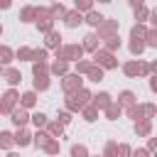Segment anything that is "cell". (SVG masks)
<instances>
[{
  "mask_svg": "<svg viewBox=\"0 0 157 157\" xmlns=\"http://www.w3.org/2000/svg\"><path fill=\"white\" fill-rule=\"evenodd\" d=\"M71 157H88V150L83 145H74L71 147Z\"/></svg>",
  "mask_w": 157,
  "mask_h": 157,
  "instance_id": "obj_12",
  "label": "cell"
},
{
  "mask_svg": "<svg viewBox=\"0 0 157 157\" xmlns=\"http://www.w3.org/2000/svg\"><path fill=\"white\" fill-rule=\"evenodd\" d=\"M32 123H34L37 128H42V125H47V115H44V113H34V115H32Z\"/></svg>",
  "mask_w": 157,
  "mask_h": 157,
  "instance_id": "obj_16",
  "label": "cell"
},
{
  "mask_svg": "<svg viewBox=\"0 0 157 157\" xmlns=\"http://www.w3.org/2000/svg\"><path fill=\"white\" fill-rule=\"evenodd\" d=\"M52 71H54V74H64V71H66V64H64V61H56V64L52 66Z\"/></svg>",
  "mask_w": 157,
  "mask_h": 157,
  "instance_id": "obj_27",
  "label": "cell"
},
{
  "mask_svg": "<svg viewBox=\"0 0 157 157\" xmlns=\"http://www.w3.org/2000/svg\"><path fill=\"white\" fill-rule=\"evenodd\" d=\"M59 120H61V123H69V120H71V115H69V113H61V115H59Z\"/></svg>",
  "mask_w": 157,
  "mask_h": 157,
  "instance_id": "obj_43",
  "label": "cell"
},
{
  "mask_svg": "<svg viewBox=\"0 0 157 157\" xmlns=\"http://www.w3.org/2000/svg\"><path fill=\"white\" fill-rule=\"evenodd\" d=\"M118 113H120V108H115V105H110V108H108V115H110V118H115Z\"/></svg>",
  "mask_w": 157,
  "mask_h": 157,
  "instance_id": "obj_39",
  "label": "cell"
},
{
  "mask_svg": "<svg viewBox=\"0 0 157 157\" xmlns=\"http://www.w3.org/2000/svg\"><path fill=\"white\" fill-rule=\"evenodd\" d=\"M15 142H17V145H22V147H25V145H29V132H27V130H17Z\"/></svg>",
  "mask_w": 157,
  "mask_h": 157,
  "instance_id": "obj_9",
  "label": "cell"
},
{
  "mask_svg": "<svg viewBox=\"0 0 157 157\" xmlns=\"http://www.w3.org/2000/svg\"><path fill=\"white\" fill-rule=\"evenodd\" d=\"M49 132H52V135H61V125H59V123H52V125H49Z\"/></svg>",
  "mask_w": 157,
  "mask_h": 157,
  "instance_id": "obj_28",
  "label": "cell"
},
{
  "mask_svg": "<svg viewBox=\"0 0 157 157\" xmlns=\"http://www.w3.org/2000/svg\"><path fill=\"white\" fill-rule=\"evenodd\" d=\"M12 61V52L7 47H0V64H10Z\"/></svg>",
  "mask_w": 157,
  "mask_h": 157,
  "instance_id": "obj_13",
  "label": "cell"
},
{
  "mask_svg": "<svg viewBox=\"0 0 157 157\" xmlns=\"http://www.w3.org/2000/svg\"><path fill=\"white\" fill-rule=\"evenodd\" d=\"M0 34H2V27H0Z\"/></svg>",
  "mask_w": 157,
  "mask_h": 157,
  "instance_id": "obj_50",
  "label": "cell"
},
{
  "mask_svg": "<svg viewBox=\"0 0 157 157\" xmlns=\"http://www.w3.org/2000/svg\"><path fill=\"white\" fill-rule=\"evenodd\" d=\"M142 49H145V44H142V42H137V39H135V42L130 44V52H132V54H140Z\"/></svg>",
  "mask_w": 157,
  "mask_h": 157,
  "instance_id": "obj_26",
  "label": "cell"
},
{
  "mask_svg": "<svg viewBox=\"0 0 157 157\" xmlns=\"http://www.w3.org/2000/svg\"><path fill=\"white\" fill-rule=\"evenodd\" d=\"M115 147H118L115 142H108V147H105V157H113V155H115Z\"/></svg>",
  "mask_w": 157,
  "mask_h": 157,
  "instance_id": "obj_30",
  "label": "cell"
},
{
  "mask_svg": "<svg viewBox=\"0 0 157 157\" xmlns=\"http://www.w3.org/2000/svg\"><path fill=\"white\" fill-rule=\"evenodd\" d=\"M81 52H83V47H78V44H71V47L61 49V54H56V56H61V59H78V56H81Z\"/></svg>",
  "mask_w": 157,
  "mask_h": 157,
  "instance_id": "obj_2",
  "label": "cell"
},
{
  "mask_svg": "<svg viewBox=\"0 0 157 157\" xmlns=\"http://www.w3.org/2000/svg\"><path fill=\"white\" fill-rule=\"evenodd\" d=\"M88 69H91L88 61H78V71H88Z\"/></svg>",
  "mask_w": 157,
  "mask_h": 157,
  "instance_id": "obj_38",
  "label": "cell"
},
{
  "mask_svg": "<svg viewBox=\"0 0 157 157\" xmlns=\"http://www.w3.org/2000/svg\"><path fill=\"white\" fill-rule=\"evenodd\" d=\"M115 155H118V157H128V155H130V147H128V145H118V147H115Z\"/></svg>",
  "mask_w": 157,
  "mask_h": 157,
  "instance_id": "obj_24",
  "label": "cell"
},
{
  "mask_svg": "<svg viewBox=\"0 0 157 157\" xmlns=\"http://www.w3.org/2000/svg\"><path fill=\"white\" fill-rule=\"evenodd\" d=\"M120 103H123V105H130V103H132V93H130V91H123V93H120Z\"/></svg>",
  "mask_w": 157,
  "mask_h": 157,
  "instance_id": "obj_23",
  "label": "cell"
},
{
  "mask_svg": "<svg viewBox=\"0 0 157 157\" xmlns=\"http://www.w3.org/2000/svg\"><path fill=\"white\" fill-rule=\"evenodd\" d=\"M59 39H61V34H59V32H49V34H47V44H49V47H56V44H59Z\"/></svg>",
  "mask_w": 157,
  "mask_h": 157,
  "instance_id": "obj_15",
  "label": "cell"
},
{
  "mask_svg": "<svg viewBox=\"0 0 157 157\" xmlns=\"http://www.w3.org/2000/svg\"><path fill=\"white\" fill-rule=\"evenodd\" d=\"M147 44L150 47H157V32H150L147 34Z\"/></svg>",
  "mask_w": 157,
  "mask_h": 157,
  "instance_id": "obj_31",
  "label": "cell"
},
{
  "mask_svg": "<svg viewBox=\"0 0 157 157\" xmlns=\"http://www.w3.org/2000/svg\"><path fill=\"white\" fill-rule=\"evenodd\" d=\"M88 76H91V81H101L103 78V69H88Z\"/></svg>",
  "mask_w": 157,
  "mask_h": 157,
  "instance_id": "obj_20",
  "label": "cell"
},
{
  "mask_svg": "<svg viewBox=\"0 0 157 157\" xmlns=\"http://www.w3.org/2000/svg\"><path fill=\"white\" fill-rule=\"evenodd\" d=\"M150 152H157V140H150Z\"/></svg>",
  "mask_w": 157,
  "mask_h": 157,
  "instance_id": "obj_44",
  "label": "cell"
},
{
  "mask_svg": "<svg viewBox=\"0 0 157 157\" xmlns=\"http://www.w3.org/2000/svg\"><path fill=\"white\" fill-rule=\"evenodd\" d=\"M47 86H49V81H47V76H37V78H34V88H42V91H44Z\"/></svg>",
  "mask_w": 157,
  "mask_h": 157,
  "instance_id": "obj_21",
  "label": "cell"
},
{
  "mask_svg": "<svg viewBox=\"0 0 157 157\" xmlns=\"http://www.w3.org/2000/svg\"><path fill=\"white\" fill-rule=\"evenodd\" d=\"M101 2H110V0H101Z\"/></svg>",
  "mask_w": 157,
  "mask_h": 157,
  "instance_id": "obj_49",
  "label": "cell"
},
{
  "mask_svg": "<svg viewBox=\"0 0 157 157\" xmlns=\"http://www.w3.org/2000/svg\"><path fill=\"white\" fill-rule=\"evenodd\" d=\"M81 22H83V17H81L78 10H74V12L66 15V25H69V27H76V25H81Z\"/></svg>",
  "mask_w": 157,
  "mask_h": 157,
  "instance_id": "obj_5",
  "label": "cell"
},
{
  "mask_svg": "<svg viewBox=\"0 0 157 157\" xmlns=\"http://www.w3.org/2000/svg\"><path fill=\"white\" fill-rule=\"evenodd\" d=\"M52 15H59V17H61V15H64V7H61V5H54V7H52Z\"/></svg>",
  "mask_w": 157,
  "mask_h": 157,
  "instance_id": "obj_36",
  "label": "cell"
},
{
  "mask_svg": "<svg viewBox=\"0 0 157 157\" xmlns=\"http://www.w3.org/2000/svg\"><path fill=\"white\" fill-rule=\"evenodd\" d=\"M12 5V0H0V10H7Z\"/></svg>",
  "mask_w": 157,
  "mask_h": 157,
  "instance_id": "obj_42",
  "label": "cell"
},
{
  "mask_svg": "<svg viewBox=\"0 0 157 157\" xmlns=\"http://www.w3.org/2000/svg\"><path fill=\"white\" fill-rule=\"evenodd\" d=\"M96 39H98L96 34H86V42H83V47H86V49H96Z\"/></svg>",
  "mask_w": 157,
  "mask_h": 157,
  "instance_id": "obj_19",
  "label": "cell"
},
{
  "mask_svg": "<svg viewBox=\"0 0 157 157\" xmlns=\"http://www.w3.org/2000/svg\"><path fill=\"white\" fill-rule=\"evenodd\" d=\"M105 105H110V96L108 93H98L96 96V108H105Z\"/></svg>",
  "mask_w": 157,
  "mask_h": 157,
  "instance_id": "obj_11",
  "label": "cell"
},
{
  "mask_svg": "<svg viewBox=\"0 0 157 157\" xmlns=\"http://www.w3.org/2000/svg\"><path fill=\"white\" fill-rule=\"evenodd\" d=\"M132 157H150V152H147V150H135Z\"/></svg>",
  "mask_w": 157,
  "mask_h": 157,
  "instance_id": "obj_37",
  "label": "cell"
},
{
  "mask_svg": "<svg viewBox=\"0 0 157 157\" xmlns=\"http://www.w3.org/2000/svg\"><path fill=\"white\" fill-rule=\"evenodd\" d=\"M145 17H147V10L140 7V10H137V20H145Z\"/></svg>",
  "mask_w": 157,
  "mask_h": 157,
  "instance_id": "obj_41",
  "label": "cell"
},
{
  "mask_svg": "<svg viewBox=\"0 0 157 157\" xmlns=\"http://www.w3.org/2000/svg\"><path fill=\"white\" fill-rule=\"evenodd\" d=\"M137 132H140V135H147V132H150V123H142V125H137Z\"/></svg>",
  "mask_w": 157,
  "mask_h": 157,
  "instance_id": "obj_34",
  "label": "cell"
},
{
  "mask_svg": "<svg viewBox=\"0 0 157 157\" xmlns=\"http://www.w3.org/2000/svg\"><path fill=\"white\" fill-rule=\"evenodd\" d=\"M125 74H130V76L140 74V64H125Z\"/></svg>",
  "mask_w": 157,
  "mask_h": 157,
  "instance_id": "obj_22",
  "label": "cell"
},
{
  "mask_svg": "<svg viewBox=\"0 0 157 157\" xmlns=\"http://www.w3.org/2000/svg\"><path fill=\"white\" fill-rule=\"evenodd\" d=\"M47 152L56 155V152H59V145H56V142H47Z\"/></svg>",
  "mask_w": 157,
  "mask_h": 157,
  "instance_id": "obj_35",
  "label": "cell"
},
{
  "mask_svg": "<svg viewBox=\"0 0 157 157\" xmlns=\"http://www.w3.org/2000/svg\"><path fill=\"white\" fill-rule=\"evenodd\" d=\"M108 47H110V49L120 47V39H118V37H108Z\"/></svg>",
  "mask_w": 157,
  "mask_h": 157,
  "instance_id": "obj_33",
  "label": "cell"
},
{
  "mask_svg": "<svg viewBox=\"0 0 157 157\" xmlns=\"http://www.w3.org/2000/svg\"><path fill=\"white\" fill-rule=\"evenodd\" d=\"M140 37H145V27L135 25V27H132V39H140Z\"/></svg>",
  "mask_w": 157,
  "mask_h": 157,
  "instance_id": "obj_25",
  "label": "cell"
},
{
  "mask_svg": "<svg viewBox=\"0 0 157 157\" xmlns=\"http://www.w3.org/2000/svg\"><path fill=\"white\" fill-rule=\"evenodd\" d=\"M7 157H20V155H15V152H10V155H7Z\"/></svg>",
  "mask_w": 157,
  "mask_h": 157,
  "instance_id": "obj_47",
  "label": "cell"
},
{
  "mask_svg": "<svg viewBox=\"0 0 157 157\" xmlns=\"http://www.w3.org/2000/svg\"><path fill=\"white\" fill-rule=\"evenodd\" d=\"M15 98H17V93H15V91H7V93L2 96V101H0V113H7V110H12V103H15Z\"/></svg>",
  "mask_w": 157,
  "mask_h": 157,
  "instance_id": "obj_3",
  "label": "cell"
},
{
  "mask_svg": "<svg viewBox=\"0 0 157 157\" xmlns=\"http://www.w3.org/2000/svg\"><path fill=\"white\" fill-rule=\"evenodd\" d=\"M150 88H152V91H157V76H155V78L150 81Z\"/></svg>",
  "mask_w": 157,
  "mask_h": 157,
  "instance_id": "obj_45",
  "label": "cell"
},
{
  "mask_svg": "<svg viewBox=\"0 0 157 157\" xmlns=\"http://www.w3.org/2000/svg\"><path fill=\"white\" fill-rule=\"evenodd\" d=\"M86 120H96V110H93V108L86 110Z\"/></svg>",
  "mask_w": 157,
  "mask_h": 157,
  "instance_id": "obj_40",
  "label": "cell"
},
{
  "mask_svg": "<svg viewBox=\"0 0 157 157\" xmlns=\"http://www.w3.org/2000/svg\"><path fill=\"white\" fill-rule=\"evenodd\" d=\"M86 22H88L91 27H101V25H103V15L91 10V12H88V17H86Z\"/></svg>",
  "mask_w": 157,
  "mask_h": 157,
  "instance_id": "obj_6",
  "label": "cell"
},
{
  "mask_svg": "<svg viewBox=\"0 0 157 157\" xmlns=\"http://www.w3.org/2000/svg\"><path fill=\"white\" fill-rule=\"evenodd\" d=\"M17 59H34V52L27 49V47H22V49L17 52Z\"/></svg>",
  "mask_w": 157,
  "mask_h": 157,
  "instance_id": "obj_17",
  "label": "cell"
},
{
  "mask_svg": "<svg viewBox=\"0 0 157 157\" xmlns=\"http://www.w3.org/2000/svg\"><path fill=\"white\" fill-rule=\"evenodd\" d=\"M32 15H34V10H32V7L22 10V20H25V22H29V17H32Z\"/></svg>",
  "mask_w": 157,
  "mask_h": 157,
  "instance_id": "obj_32",
  "label": "cell"
},
{
  "mask_svg": "<svg viewBox=\"0 0 157 157\" xmlns=\"http://www.w3.org/2000/svg\"><path fill=\"white\" fill-rule=\"evenodd\" d=\"M12 142H15V137L10 132H0V147H10Z\"/></svg>",
  "mask_w": 157,
  "mask_h": 157,
  "instance_id": "obj_14",
  "label": "cell"
},
{
  "mask_svg": "<svg viewBox=\"0 0 157 157\" xmlns=\"http://www.w3.org/2000/svg\"><path fill=\"white\" fill-rule=\"evenodd\" d=\"M76 2V10H86V12H91V2L93 0H74Z\"/></svg>",
  "mask_w": 157,
  "mask_h": 157,
  "instance_id": "obj_18",
  "label": "cell"
},
{
  "mask_svg": "<svg viewBox=\"0 0 157 157\" xmlns=\"http://www.w3.org/2000/svg\"><path fill=\"white\" fill-rule=\"evenodd\" d=\"M130 5L132 7H142V0H130Z\"/></svg>",
  "mask_w": 157,
  "mask_h": 157,
  "instance_id": "obj_46",
  "label": "cell"
},
{
  "mask_svg": "<svg viewBox=\"0 0 157 157\" xmlns=\"http://www.w3.org/2000/svg\"><path fill=\"white\" fill-rule=\"evenodd\" d=\"M5 78H7V81H10L12 86H15V83H20V78H22V74H20L17 69H7V71H5Z\"/></svg>",
  "mask_w": 157,
  "mask_h": 157,
  "instance_id": "obj_7",
  "label": "cell"
},
{
  "mask_svg": "<svg viewBox=\"0 0 157 157\" xmlns=\"http://www.w3.org/2000/svg\"><path fill=\"white\" fill-rule=\"evenodd\" d=\"M101 66H105V69H113L115 66V59H113V54L110 52H96V56H93Z\"/></svg>",
  "mask_w": 157,
  "mask_h": 157,
  "instance_id": "obj_1",
  "label": "cell"
},
{
  "mask_svg": "<svg viewBox=\"0 0 157 157\" xmlns=\"http://www.w3.org/2000/svg\"><path fill=\"white\" fill-rule=\"evenodd\" d=\"M34 101H37V96H34L32 91H27V93L22 96V108H32V105H34Z\"/></svg>",
  "mask_w": 157,
  "mask_h": 157,
  "instance_id": "obj_10",
  "label": "cell"
},
{
  "mask_svg": "<svg viewBox=\"0 0 157 157\" xmlns=\"http://www.w3.org/2000/svg\"><path fill=\"white\" fill-rule=\"evenodd\" d=\"M34 142H37V145H47V135H44V132H37V135H34Z\"/></svg>",
  "mask_w": 157,
  "mask_h": 157,
  "instance_id": "obj_29",
  "label": "cell"
},
{
  "mask_svg": "<svg viewBox=\"0 0 157 157\" xmlns=\"http://www.w3.org/2000/svg\"><path fill=\"white\" fill-rule=\"evenodd\" d=\"M27 120H29V115H27L22 108H20V110H12V123H15L17 128H20V125H25Z\"/></svg>",
  "mask_w": 157,
  "mask_h": 157,
  "instance_id": "obj_4",
  "label": "cell"
},
{
  "mask_svg": "<svg viewBox=\"0 0 157 157\" xmlns=\"http://www.w3.org/2000/svg\"><path fill=\"white\" fill-rule=\"evenodd\" d=\"M76 86H81V78H78V76H66V78H64V88H66V91H74Z\"/></svg>",
  "mask_w": 157,
  "mask_h": 157,
  "instance_id": "obj_8",
  "label": "cell"
},
{
  "mask_svg": "<svg viewBox=\"0 0 157 157\" xmlns=\"http://www.w3.org/2000/svg\"><path fill=\"white\" fill-rule=\"evenodd\" d=\"M152 69H155V71H157V61H155V64H152Z\"/></svg>",
  "mask_w": 157,
  "mask_h": 157,
  "instance_id": "obj_48",
  "label": "cell"
}]
</instances>
